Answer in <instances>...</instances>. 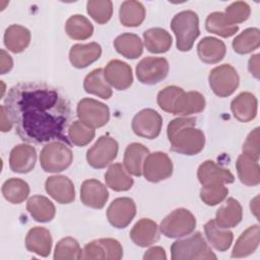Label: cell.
Here are the masks:
<instances>
[{"label": "cell", "mask_w": 260, "mask_h": 260, "mask_svg": "<svg viewBox=\"0 0 260 260\" xmlns=\"http://www.w3.org/2000/svg\"><path fill=\"white\" fill-rule=\"evenodd\" d=\"M4 106L21 140L71 143L66 135L70 106L56 88L39 82L18 83L9 89Z\"/></svg>", "instance_id": "1"}, {"label": "cell", "mask_w": 260, "mask_h": 260, "mask_svg": "<svg viewBox=\"0 0 260 260\" xmlns=\"http://www.w3.org/2000/svg\"><path fill=\"white\" fill-rule=\"evenodd\" d=\"M195 125L196 119L193 117H181L169 123L167 135L173 151L184 155H195L203 150L205 135Z\"/></svg>", "instance_id": "2"}, {"label": "cell", "mask_w": 260, "mask_h": 260, "mask_svg": "<svg viewBox=\"0 0 260 260\" xmlns=\"http://www.w3.org/2000/svg\"><path fill=\"white\" fill-rule=\"evenodd\" d=\"M173 260H215L217 257L200 232L175 241L171 246Z\"/></svg>", "instance_id": "3"}, {"label": "cell", "mask_w": 260, "mask_h": 260, "mask_svg": "<svg viewBox=\"0 0 260 260\" xmlns=\"http://www.w3.org/2000/svg\"><path fill=\"white\" fill-rule=\"evenodd\" d=\"M171 28L176 36L177 49L181 52H188L200 35L199 17L192 10L180 11L173 17Z\"/></svg>", "instance_id": "4"}, {"label": "cell", "mask_w": 260, "mask_h": 260, "mask_svg": "<svg viewBox=\"0 0 260 260\" xmlns=\"http://www.w3.org/2000/svg\"><path fill=\"white\" fill-rule=\"evenodd\" d=\"M73 160L72 150L62 141H51L40 154V164L47 173H60L70 167Z\"/></svg>", "instance_id": "5"}, {"label": "cell", "mask_w": 260, "mask_h": 260, "mask_svg": "<svg viewBox=\"0 0 260 260\" xmlns=\"http://www.w3.org/2000/svg\"><path fill=\"white\" fill-rule=\"evenodd\" d=\"M196 218L186 208H177L168 214L159 225V231L167 238H182L190 235L196 228Z\"/></svg>", "instance_id": "6"}, {"label": "cell", "mask_w": 260, "mask_h": 260, "mask_svg": "<svg viewBox=\"0 0 260 260\" xmlns=\"http://www.w3.org/2000/svg\"><path fill=\"white\" fill-rule=\"evenodd\" d=\"M239 74L230 64H222L214 67L208 76L211 90L220 98H225L235 92L239 86Z\"/></svg>", "instance_id": "7"}, {"label": "cell", "mask_w": 260, "mask_h": 260, "mask_svg": "<svg viewBox=\"0 0 260 260\" xmlns=\"http://www.w3.org/2000/svg\"><path fill=\"white\" fill-rule=\"evenodd\" d=\"M76 113L80 122L93 129L105 126L110 119L109 108L105 104L90 98L79 101Z\"/></svg>", "instance_id": "8"}, {"label": "cell", "mask_w": 260, "mask_h": 260, "mask_svg": "<svg viewBox=\"0 0 260 260\" xmlns=\"http://www.w3.org/2000/svg\"><path fill=\"white\" fill-rule=\"evenodd\" d=\"M118 150V142L113 137L104 135L87 150L86 160L94 169H104L117 157Z\"/></svg>", "instance_id": "9"}, {"label": "cell", "mask_w": 260, "mask_h": 260, "mask_svg": "<svg viewBox=\"0 0 260 260\" xmlns=\"http://www.w3.org/2000/svg\"><path fill=\"white\" fill-rule=\"evenodd\" d=\"M142 174L148 182L157 183L164 181L173 174L172 159L162 151L148 153L143 162Z\"/></svg>", "instance_id": "10"}, {"label": "cell", "mask_w": 260, "mask_h": 260, "mask_svg": "<svg viewBox=\"0 0 260 260\" xmlns=\"http://www.w3.org/2000/svg\"><path fill=\"white\" fill-rule=\"evenodd\" d=\"M169 68L166 58L146 57L137 64L136 76L143 84H155L167 77Z\"/></svg>", "instance_id": "11"}, {"label": "cell", "mask_w": 260, "mask_h": 260, "mask_svg": "<svg viewBox=\"0 0 260 260\" xmlns=\"http://www.w3.org/2000/svg\"><path fill=\"white\" fill-rule=\"evenodd\" d=\"M162 118L153 109H143L132 119L131 127L133 132L146 139L156 138L161 130Z\"/></svg>", "instance_id": "12"}, {"label": "cell", "mask_w": 260, "mask_h": 260, "mask_svg": "<svg viewBox=\"0 0 260 260\" xmlns=\"http://www.w3.org/2000/svg\"><path fill=\"white\" fill-rule=\"evenodd\" d=\"M136 214V204L129 197H120L112 201L107 209V218L116 229H125Z\"/></svg>", "instance_id": "13"}, {"label": "cell", "mask_w": 260, "mask_h": 260, "mask_svg": "<svg viewBox=\"0 0 260 260\" xmlns=\"http://www.w3.org/2000/svg\"><path fill=\"white\" fill-rule=\"evenodd\" d=\"M104 75L108 83L118 90H125L133 82V74L130 65L121 60L110 61L104 69Z\"/></svg>", "instance_id": "14"}, {"label": "cell", "mask_w": 260, "mask_h": 260, "mask_svg": "<svg viewBox=\"0 0 260 260\" xmlns=\"http://www.w3.org/2000/svg\"><path fill=\"white\" fill-rule=\"evenodd\" d=\"M198 181L202 186L225 185L235 181L234 175L230 170L217 166L213 160L203 161L197 171Z\"/></svg>", "instance_id": "15"}, {"label": "cell", "mask_w": 260, "mask_h": 260, "mask_svg": "<svg viewBox=\"0 0 260 260\" xmlns=\"http://www.w3.org/2000/svg\"><path fill=\"white\" fill-rule=\"evenodd\" d=\"M46 192L58 203L69 204L75 199V189L72 181L61 175L51 176L45 183Z\"/></svg>", "instance_id": "16"}, {"label": "cell", "mask_w": 260, "mask_h": 260, "mask_svg": "<svg viewBox=\"0 0 260 260\" xmlns=\"http://www.w3.org/2000/svg\"><path fill=\"white\" fill-rule=\"evenodd\" d=\"M109 199L107 187L96 179L83 181L80 187V200L88 207L94 209L103 208Z\"/></svg>", "instance_id": "17"}, {"label": "cell", "mask_w": 260, "mask_h": 260, "mask_svg": "<svg viewBox=\"0 0 260 260\" xmlns=\"http://www.w3.org/2000/svg\"><path fill=\"white\" fill-rule=\"evenodd\" d=\"M37 151L28 144H18L12 148L9 155V167L12 172L18 174L29 173L36 165Z\"/></svg>", "instance_id": "18"}, {"label": "cell", "mask_w": 260, "mask_h": 260, "mask_svg": "<svg viewBox=\"0 0 260 260\" xmlns=\"http://www.w3.org/2000/svg\"><path fill=\"white\" fill-rule=\"evenodd\" d=\"M102 47L98 43L76 44L69 51V61L75 68L82 69L100 59Z\"/></svg>", "instance_id": "19"}, {"label": "cell", "mask_w": 260, "mask_h": 260, "mask_svg": "<svg viewBox=\"0 0 260 260\" xmlns=\"http://www.w3.org/2000/svg\"><path fill=\"white\" fill-rule=\"evenodd\" d=\"M132 242L139 247H149L159 239V228L150 218L139 219L130 231Z\"/></svg>", "instance_id": "20"}, {"label": "cell", "mask_w": 260, "mask_h": 260, "mask_svg": "<svg viewBox=\"0 0 260 260\" xmlns=\"http://www.w3.org/2000/svg\"><path fill=\"white\" fill-rule=\"evenodd\" d=\"M258 102L256 96L248 91L241 92L231 103V110L234 117L242 122L248 123L257 115Z\"/></svg>", "instance_id": "21"}, {"label": "cell", "mask_w": 260, "mask_h": 260, "mask_svg": "<svg viewBox=\"0 0 260 260\" xmlns=\"http://www.w3.org/2000/svg\"><path fill=\"white\" fill-rule=\"evenodd\" d=\"M52 236L49 230L43 226L30 229L25 237L26 249L42 257H47L52 249Z\"/></svg>", "instance_id": "22"}, {"label": "cell", "mask_w": 260, "mask_h": 260, "mask_svg": "<svg viewBox=\"0 0 260 260\" xmlns=\"http://www.w3.org/2000/svg\"><path fill=\"white\" fill-rule=\"evenodd\" d=\"M260 243V228L253 224L245 230L236 241L232 251L233 258H244L253 254Z\"/></svg>", "instance_id": "23"}, {"label": "cell", "mask_w": 260, "mask_h": 260, "mask_svg": "<svg viewBox=\"0 0 260 260\" xmlns=\"http://www.w3.org/2000/svg\"><path fill=\"white\" fill-rule=\"evenodd\" d=\"M204 108L205 99L200 92L184 90L177 99L172 114L187 117L202 112Z\"/></svg>", "instance_id": "24"}, {"label": "cell", "mask_w": 260, "mask_h": 260, "mask_svg": "<svg viewBox=\"0 0 260 260\" xmlns=\"http://www.w3.org/2000/svg\"><path fill=\"white\" fill-rule=\"evenodd\" d=\"M225 52L224 43L213 37H205L197 45L199 59L207 64L218 63L223 59Z\"/></svg>", "instance_id": "25"}, {"label": "cell", "mask_w": 260, "mask_h": 260, "mask_svg": "<svg viewBox=\"0 0 260 260\" xmlns=\"http://www.w3.org/2000/svg\"><path fill=\"white\" fill-rule=\"evenodd\" d=\"M243 217V209L238 200L231 197L217 209L215 213V222L223 228L231 229L238 225Z\"/></svg>", "instance_id": "26"}, {"label": "cell", "mask_w": 260, "mask_h": 260, "mask_svg": "<svg viewBox=\"0 0 260 260\" xmlns=\"http://www.w3.org/2000/svg\"><path fill=\"white\" fill-rule=\"evenodd\" d=\"M149 150L141 143L133 142L127 145L124 152V167L127 172L135 177L142 175V167Z\"/></svg>", "instance_id": "27"}, {"label": "cell", "mask_w": 260, "mask_h": 260, "mask_svg": "<svg viewBox=\"0 0 260 260\" xmlns=\"http://www.w3.org/2000/svg\"><path fill=\"white\" fill-rule=\"evenodd\" d=\"M204 233L209 244L217 251L224 252L233 244V233L229 229L219 226L214 219H210L204 224Z\"/></svg>", "instance_id": "28"}, {"label": "cell", "mask_w": 260, "mask_h": 260, "mask_svg": "<svg viewBox=\"0 0 260 260\" xmlns=\"http://www.w3.org/2000/svg\"><path fill=\"white\" fill-rule=\"evenodd\" d=\"M30 38V31L26 27L19 24H12L4 32V45L8 51L18 54L28 47Z\"/></svg>", "instance_id": "29"}, {"label": "cell", "mask_w": 260, "mask_h": 260, "mask_svg": "<svg viewBox=\"0 0 260 260\" xmlns=\"http://www.w3.org/2000/svg\"><path fill=\"white\" fill-rule=\"evenodd\" d=\"M26 209L30 216L39 222L51 221L56 213L53 202L43 195L31 196L26 202Z\"/></svg>", "instance_id": "30"}, {"label": "cell", "mask_w": 260, "mask_h": 260, "mask_svg": "<svg viewBox=\"0 0 260 260\" xmlns=\"http://www.w3.org/2000/svg\"><path fill=\"white\" fill-rule=\"evenodd\" d=\"M144 46L150 53L161 54L170 50L173 39L170 32L160 27H152L143 32Z\"/></svg>", "instance_id": "31"}, {"label": "cell", "mask_w": 260, "mask_h": 260, "mask_svg": "<svg viewBox=\"0 0 260 260\" xmlns=\"http://www.w3.org/2000/svg\"><path fill=\"white\" fill-rule=\"evenodd\" d=\"M236 169L240 181L246 186H257L260 183V169L258 160L244 153L238 156Z\"/></svg>", "instance_id": "32"}, {"label": "cell", "mask_w": 260, "mask_h": 260, "mask_svg": "<svg viewBox=\"0 0 260 260\" xmlns=\"http://www.w3.org/2000/svg\"><path fill=\"white\" fill-rule=\"evenodd\" d=\"M83 88L87 93L94 94L104 100H108L112 96V86L105 78L104 70L98 68L89 72L83 80Z\"/></svg>", "instance_id": "33"}, {"label": "cell", "mask_w": 260, "mask_h": 260, "mask_svg": "<svg viewBox=\"0 0 260 260\" xmlns=\"http://www.w3.org/2000/svg\"><path fill=\"white\" fill-rule=\"evenodd\" d=\"M105 181L108 187L117 192L131 189L134 183L130 174L120 162L113 164L109 167L105 174Z\"/></svg>", "instance_id": "34"}, {"label": "cell", "mask_w": 260, "mask_h": 260, "mask_svg": "<svg viewBox=\"0 0 260 260\" xmlns=\"http://www.w3.org/2000/svg\"><path fill=\"white\" fill-rule=\"evenodd\" d=\"M116 51L127 59H136L143 52V44L140 38L131 32H125L118 36L114 41Z\"/></svg>", "instance_id": "35"}, {"label": "cell", "mask_w": 260, "mask_h": 260, "mask_svg": "<svg viewBox=\"0 0 260 260\" xmlns=\"http://www.w3.org/2000/svg\"><path fill=\"white\" fill-rule=\"evenodd\" d=\"M120 22L127 27L139 26L145 18V8L143 4L135 0L124 1L119 10Z\"/></svg>", "instance_id": "36"}, {"label": "cell", "mask_w": 260, "mask_h": 260, "mask_svg": "<svg viewBox=\"0 0 260 260\" xmlns=\"http://www.w3.org/2000/svg\"><path fill=\"white\" fill-rule=\"evenodd\" d=\"M205 28L207 31L222 38H230L239 30L237 24L232 23L223 12L218 11L208 14L205 20Z\"/></svg>", "instance_id": "37"}, {"label": "cell", "mask_w": 260, "mask_h": 260, "mask_svg": "<svg viewBox=\"0 0 260 260\" xmlns=\"http://www.w3.org/2000/svg\"><path fill=\"white\" fill-rule=\"evenodd\" d=\"M65 30L72 40L83 41L89 39L93 32L91 22L81 14L71 15L65 24Z\"/></svg>", "instance_id": "38"}, {"label": "cell", "mask_w": 260, "mask_h": 260, "mask_svg": "<svg viewBox=\"0 0 260 260\" xmlns=\"http://www.w3.org/2000/svg\"><path fill=\"white\" fill-rule=\"evenodd\" d=\"M233 49L240 55L249 54L260 46V30L257 27H249L238 35L232 43Z\"/></svg>", "instance_id": "39"}, {"label": "cell", "mask_w": 260, "mask_h": 260, "mask_svg": "<svg viewBox=\"0 0 260 260\" xmlns=\"http://www.w3.org/2000/svg\"><path fill=\"white\" fill-rule=\"evenodd\" d=\"M2 194L8 202L19 204L28 197L29 186L19 178H10L3 183Z\"/></svg>", "instance_id": "40"}, {"label": "cell", "mask_w": 260, "mask_h": 260, "mask_svg": "<svg viewBox=\"0 0 260 260\" xmlns=\"http://www.w3.org/2000/svg\"><path fill=\"white\" fill-rule=\"evenodd\" d=\"M82 249L80 248L78 242L71 238L66 237L60 240L54 252V259L55 260H76L80 259Z\"/></svg>", "instance_id": "41"}, {"label": "cell", "mask_w": 260, "mask_h": 260, "mask_svg": "<svg viewBox=\"0 0 260 260\" xmlns=\"http://www.w3.org/2000/svg\"><path fill=\"white\" fill-rule=\"evenodd\" d=\"M86 11L98 23L108 22L113 14V3L110 0H89L86 3Z\"/></svg>", "instance_id": "42"}, {"label": "cell", "mask_w": 260, "mask_h": 260, "mask_svg": "<svg viewBox=\"0 0 260 260\" xmlns=\"http://www.w3.org/2000/svg\"><path fill=\"white\" fill-rule=\"evenodd\" d=\"M95 132L82 122L74 121L68 128V138L76 146H85L94 138Z\"/></svg>", "instance_id": "43"}, {"label": "cell", "mask_w": 260, "mask_h": 260, "mask_svg": "<svg viewBox=\"0 0 260 260\" xmlns=\"http://www.w3.org/2000/svg\"><path fill=\"white\" fill-rule=\"evenodd\" d=\"M229 194V189L224 185L202 186L200 199L208 206H214L222 202Z\"/></svg>", "instance_id": "44"}, {"label": "cell", "mask_w": 260, "mask_h": 260, "mask_svg": "<svg viewBox=\"0 0 260 260\" xmlns=\"http://www.w3.org/2000/svg\"><path fill=\"white\" fill-rule=\"evenodd\" d=\"M183 91V88L176 85L166 86L157 93V105L162 111L172 114L175 103Z\"/></svg>", "instance_id": "45"}, {"label": "cell", "mask_w": 260, "mask_h": 260, "mask_svg": "<svg viewBox=\"0 0 260 260\" xmlns=\"http://www.w3.org/2000/svg\"><path fill=\"white\" fill-rule=\"evenodd\" d=\"M223 13L232 23L238 25V23H242L249 18L251 8L247 2L237 1L229 5Z\"/></svg>", "instance_id": "46"}, {"label": "cell", "mask_w": 260, "mask_h": 260, "mask_svg": "<svg viewBox=\"0 0 260 260\" xmlns=\"http://www.w3.org/2000/svg\"><path fill=\"white\" fill-rule=\"evenodd\" d=\"M80 259H108L102 239L87 243L82 249Z\"/></svg>", "instance_id": "47"}, {"label": "cell", "mask_w": 260, "mask_h": 260, "mask_svg": "<svg viewBox=\"0 0 260 260\" xmlns=\"http://www.w3.org/2000/svg\"><path fill=\"white\" fill-rule=\"evenodd\" d=\"M243 153L251 156L252 158L258 160L259 154H260V146H259V128L256 127L252 132L249 133L247 136L243 147H242Z\"/></svg>", "instance_id": "48"}, {"label": "cell", "mask_w": 260, "mask_h": 260, "mask_svg": "<svg viewBox=\"0 0 260 260\" xmlns=\"http://www.w3.org/2000/svg\"><path fill=\"white\" fill-rule=\"evenodd\" d=\"M102 242L106 248L109 260H119L123 257V248L117 240L106 238L102 239Z\"/></svg>", "instance_id": "49"}, {"label": "cell", "mask_w": 260, "mask_h": 260, "mask_svg": "<svg viewBox=\"0 0 260 260\" xmlns=\"http://www.w3.org/2000/svg\"><path fill=\"white\" fill-rule=\"evenodd\" d=\"M144 260H166L167 254L164 248L155 246L149 248L143 255Z\"/></svg>", "instance_id": "50"}, {"label": "cell", "mask_w": 260, "mask_h": 260, "mask_svg": "<svg viewBox=\"0 0 260 260\" xmlns=\"http://www.w3.org/2000/svg\"><path fill=\"white\" fill-rule=\"evenodd\" d=\"M0 73L1 74H6L12 69L13 66V61L11 56L5 51L1 50V56H0Z\"/></svg>", "instance_id": "51"}, {"label": "cell", "mask_w": 260, "mask_h": 260, "mask_svg": "<svg viewBox=\"0 0 260 260\" xmlns=\"http://www.w3.org/2000/svg\"><path fill=\"white\" fill-rule=\"evenodd\" d=\"M0 114H1V117H0V130L2 132H7L9 131L12 126H13V123L6 111V108L4 105H2L0 107Z\"/></svg>", "instance_id": "52"}, {"label": "cell", "mask_w": 260, "mask_h": 260, "mask_svg": "<svg viewBox=\"0 0 260 260\" xmlns=\"http://www.w3.org/2000/svg\"><path fill=\"white\" fill-rule=\"evenodd\" d=\"M259 54H255L253 55L250 59H249V62H248V69H249V72L255 77V78H259Z\"/></svg>", "instance_id": "53"}, {"label": "cell", "mask_w": 260, "mask_h": 260, "mask_svg": "<svg viewBox=\"0 0 260 260\" xmlns=\"http://www.w3.org/2000/svg\"><path fill=\"white\" fill-rule=\"evenodd\" d=\"M250 208H251V212L258 218V212H259V196L258 195L251 200Z\"/></svg>", "instance_id": "54"}]
</instances>
